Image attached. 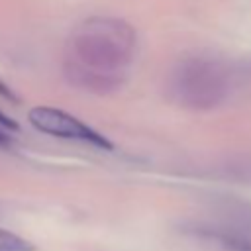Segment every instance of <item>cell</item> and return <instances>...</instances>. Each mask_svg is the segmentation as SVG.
Returning a JSON list of instances; mask_svg holds the SVG:
<instances>
[{
	"mask_svg": "<svg viewBox=\"0 0 251 251\" xmlns=\"http://www.w3.org/2000/svg\"><path fill=\"white\" fill-rule=\"evenodd\" d=\"M0 129H20V126H18V122H14V120H10L8 116H4L2 112H0Z\"/></svg>",
	"mask_w": 251,
	"mask_h": 251,
	"instance_id": "cell-3",
	"label": "cell"
},
{
	"mask_svg": "<svg viewBox=\"0 0 251 251\" xmlns=\"http://www.w3.org/2000/svg\"><path fill=\"white\" fill-rule=\"evenodd\" d=\"M27 120L31 122V126H35L43 133L63 137V139L82 141V143H88L100 149H112V143L104 135H100L98 131H94L92 127H88L86 124H82L80 120L73 118L71 114L63 110L37 106L27 114Z\"/></svg>",
	"mask_w": 251,
	"mask_h": 251,
	"instance_id": "cell-1",
	"label": "cell"
},
{
	"mask_svg": "<svg viewBox=\"0 0 251 251\" xmlns=\"http://www.w3.org/2000/svg\"><path fill=\"white\" fill-rule=\"evenodd\" d=\"M0 94H2V96H6V98H10V100H14V96H12V90H10L8 86H4L2 82H0Z\"/></svg>",
	"mask_w": 251,
	"mask_h": 251,
	"instance_id": "cell-4",
	"label": "cell"
},
{
	"mask_svg": "<svg viewBox=\"0 0 251 251\" xmlns=\"http://www.w3.org/2000/svg\"><path fill=\"white\" fill-rule=\"evenodd\" d=\"M0 143H8V135L4 133V129H0Z\"/></svg>",
	"mask_w": 251,
	"mask_h": 251,
	"instance_id": "cell-5",
	"label": "cell"
},
{
	"mask_svg": "<svg viewBox=\"0 0 251 251\" xmlns=\"http://www.w3.org/2000/svg\"><path fill=\"white\" fill-rule=\"evenodd\" d=\"M0 251H33V245L12 231L0 229Z\"/></svg>",
	"mask_w": 251,
	"mask_h": 251,
	"instance_id": "cell-2",
	"label": "cell"
}]
</instances>
